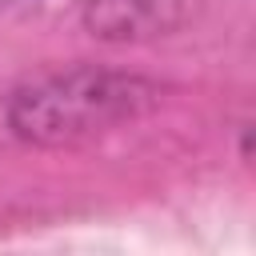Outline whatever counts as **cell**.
Masks as SVG:
<instances>
[{"mask_svg": "<svg viewBox=\"0 0 256 256\" xmlns=\"http://www.w3.org/2000/svg\"><path fill=\"white\" fill-rule=\"evenodd\" d=\"M0 4H8V0H0Z\"/></svg>", "mask_w": 256, "mask_h": 256, "instance_id": "3957f363", "label": "cell"}, {"mask_svg": "<svg viewBox=\"0 0 256 256\" xmlns=\"http://www.w3.org/2000/svg\"><path fill=\"white\" fill-rule=\"evenodd\" d=\"M156 100V88L140 76L108 72V68H64L44 72L16 88L8 100V124L20 140L60 148L92 140L132 116H140Z\"/></svg>", "mask_w": 256, "mask_h": 256, "instance_id": "6da1fadb", "label": "cell"}, {"mask_svg": "<svg viewBox=\"0 0 256 256\" xmlns=\"http://www.w3.org/2000/svg\"><path fill=\"white\" fill-rule=\"evenodd\" d=\"M204 0H88L84 28L96 40L144 44L188 28L200 16Z\"/></svg>", "mask_w": 256, "mask_h": 256, "instance_id": "7a4b0ae2", "label": "cell"}]
</instances>
